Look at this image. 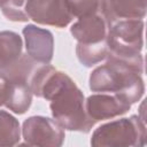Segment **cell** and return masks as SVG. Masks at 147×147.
Wrapping results in <instances>:
<instances>
[{"instance_id":"obj_8","label":"cell","mask_w":147,"mask_h":147,"mask_svg":"<svg viewBox=\"0 0 147 147\" xmlns=\"http://www.w3.org/2000/svg\"><path fill=\"white\" fill-rule=\"evenodd\" d=\"M20 139L17 121L5 111H0V146L14 145Z\"/></svg>"},{"instance_id":"obj_7","label":"cell","mask_w":147,"mask_h":147,"mask_svg":"<svg viewBox=\"0 0 147 147\" xmlns=\"http://www.w3.org/2000/svg\"><path fill=\"white\" fill-rule=\"evenodd\" d=\"M21 39L16 33H0V71L10 67L20 59Z\"/></svg>"},{"instance_id":"obj_5","label":"cell","mask_w":147,"mask_h":147,"mask_svg":"<svg viewBox=\"0 0 147 147\" xmlns=\"http://www.w3.org/2000/svg\"><path fill=\"white\" fill-rule=\"evenodd\" d=\"M129 109L130 102L117 94L93 95L88 98L86 103V113L93 122L115 117L126 113Z\"/></svg>"},{"instance_id":"obj_6","label":"cell","mask_w":147,"mask_h":147,"mask_svg":"<svg viewBox=\"0 0 147 147\" xmlns=\"http://www.w3.org/2000/svg\"><path fill=\"white\" fill-rule=\"evenodd\" d=\"M113 22L116 18H138L145 15V0H105Z\"/></svg>"},{"instance_id":"obj_4","label":"cell","mask_w":147,"mask_h":147,"mask_svg":"<svg viewBox=\"0 0 147 147\" xmlns=\"http://www.w3.org/2000/svg\"><path fill=\"white\" fill-rule=\"evenodd\" d=\"M23 134L29 145H61L64 138L59 123L44 117L25 121Z\"/></svg>"},{"instance_id":"obj_2","label":"cell","mask_w":147,"mask_h":147,"mask_svg":"<svg viewBox=\"0 0 147 147\" xmlns=\"http://www.w3.org/2000/svg\"><path fill=\"white\" fill-rule=\"evenodd\" d=\"M92 145H144L145 124L137 116L122 118L99 127L91 140Z\"/></svg>"},{"instance_id":"obj_3","label":"cell","mask_w":147,"mask_h":147,"mask_svg":"<svg viewBox=\"0 0 147 147\" xmlns=\"http://www.w3.org/2000/svg\"><path fill=\"white\" fill-rule=\"evenodd\" d=\"M28 17L44 24L63 26L72 17L68 0H26Z\"/></svg>"},{"instance_id":"obj_1","label":"cell","mask_w":147,"mask_h":147,"mask_svg":"<svg viewBox=\"0 0 147 147\" xmlns=\"http://www.w3.org/2000/svg\"><path fill=\"white\" fill-rule=\"evenodd\" d=\"M138 74L132 68L109 59L106 65L96 69L91 76V88L111 92L130 103L136 102L144 92V84Z\"/></svg>"},{"instance_id":"obj_9","label":"cell","mask_w":147,"mask_h":147,"mask_svg":"<svg viewBox=\"0 0 147 147\" xmlns=\"http://www.w3.org/2000/svg\"><path fill=\"white\" fill-rule=\"evenodd\" d=\"M8 0H0V6H5Z\"/></svg>"}]
</instances>
